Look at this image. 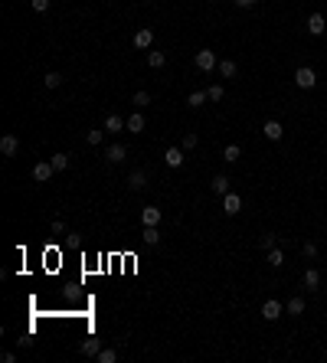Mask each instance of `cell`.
Masks as SVG:
<instances>
[{
    "instance_id": "6da1fadb",
    "label": "cell",
    "mask_w": 327,
    "mask_h": 363,
    "mask_svg": "<svg viewBox=\"0 0 327 363\" xmlns=\"http://www.w3.org/2000/svg\"><path fill=\"white\" fill-rule=\"evenodd\" d=\"M193 66H197L200 72H213V69L219 66V59H216V53H213V50H200L197 56H193Z\"/></svg>"
},
{
    "instance_id": "7a4b0ae2",
    "label": "cell",
    "mask_w": 327,
    "mask_h": 363,
    "mask_svg": "<svg viewBox=\"0 0 327 363\" xmlns=\"http://www.w3.org/2000/svg\"><path fill=\"white\" fill-rule=\"evenodd\" d=\"M295 85H298V88H314V85H317L314 69H311V66H301V69L295 72Z\"/></svg>"
},
{
    "instance_id": "3957f363",
    "label": "cell",
    "mask_w": 327,
    "mask_h": 363,
    "mask_svg": "<svg viewBox=\"0 0 327 363\" xmlns=\"http://www.w3.org/2000/svg\"><path fill=\"white\" fill-rule=\"evenodd\" d=\"M285 314V308H282V301H278V298H268L265 304H262V317L265 321H278Z\"/></svg>"
},
{
    "instance_id": "277c9868",
    "label": "cell",
    "mask_w": 327,
    "mask_h": 363,
    "mask_svg": "<svg viewBox=\"0 0 327 363\" xmlns=\"http://www.w3.org/2000/svg\"><path fill=\"white\" fill-rule=\"evenodd\" d=\"M105 160L108 164H124V160H128V148H124V144H111L105 151Z\"/></svg>"
},
{
    "instance_id": "5b68a950",
    "label": "cell",
    "mask_w": 327,
    "mask_h": 363,
    "mask_svg": "<svg viewBox=\"0 0 327 363\" xmlns=\"http://www.w3.org/2000/svg\"><path fill=\"white\" fill-rule=\"evenodd\" d=\"M151 43H154V30H151V26H141V30L134 33V46L137 50H151Z\"/></svg>"
},
{
    "instance_id": "8992f818",
    "label": "cell",
    "mask_w": 327,
    "mask_h": 363,
    "mask_svg": "<svg viewBox=\"0 0 327 363\" xmlns=\"http://www.w3.org/2000/svg\"><path fill=\"white\" fill-rule=\"evenodd\" d=\"M17 151H20V138H13V134L0 138V154H4V157H13Z\"/></svg>"
},
{
    "instance_id": "52a82bcc",
    "label": "cell",
    "mask_w": 327,
    "mask_h": 363,
    "mask_svg": "<svg viewBox=\"0 0 327 363\" xmlns=\"http://www.w3.org/2000/svg\"><path fill=\"white\" fill-rule=\"evenodd\" d=\"M222 209H226L229 216H236V213L242 209V197H239V193H232V190H229L226 197H222Z\"/></svg>"
},
{
    "instance_id": "ba28073f",
    "label": "cell",
    "mask_w": 327,
    "mask_h": 363,
    "mask_svg": "<svg viewBox=\"0 0 327 363\" xmlns=\"http://www.w3.org/2000/svg\"><path fill=\"white\" fill-rule=\"evenodd\" d=\"M161 209H157V206H144L141 209V222H144V226H161Z\"/></svg>"
},
{
    "instance_id": "9c48e42d",
    "label": "cell",
    "mask_w": 327,
    "mask_h": 363,
    "mask_svg": "<svg viewBox=\"0 0 327 363\" xmlns=\"http://www.w3.org/2000/svg\"><path fill=\"white\" fill-rule=\"evenodd\" d=\"M301 285H304L308 291H317V288H321V271H317V268H308V271L301 275Z\"/></svg>"
},
{
    "instance_id": "30bf717a",
    "label": "cell",
    "mask_w": 327,
    "mask_h": 363,
    "mask_svg": "<svg viewBox=\"0 0 327 363\" xmlns=\"http://www.w3.org/2000/svg\"><path fill=\"white\" fill-rule=\"evenodd\" d=\"M53 173H56V167H53V164H46V160L33 167V180H36V184H46V180H50Z\"/></svg>"
},
{
    "instance_id": "8fae6325",
    "label": "cell",
    "mask_w": 327,
    "mask_h": 363,
    "mask_svg": "<svg viewBox=\"0 0 327 363\" xmlns=\"http://www.w3.org/2000/svg\"><path fill=\"white\" fill-rule=\"evenodd\" d=\"M141 242H144V246H151V249H154V246H161V229H157V226H144Z\"/></svg>"
},
{
    "instance_id": "7c38bea8",
    "label": "cell",
    "mask_w": 327,
    "mask_h": 363,
    "mask_svg": "<svg viewBox=\"0 0 327 363\" xmlns=\"http://www.w3.org/2000/svg\"><path fill=\"white\" fill-rule=\"evenodd\" d=\"M324 30H327L324 17H321V13H311V17H308V33H311V36H321Z\"/></svg>"
},
{
    "instance_id": "4fadbf2b",
    "label": "cell",
    "mask_w": 327,
    "mask_h": 363,
    "mask_svg": "<svg viewBox=\"0 0 327 363\" xmlns=\"http://www.w3.org/2000/svg\"><path fill=\"white\" fill-rule=\"evenodd\" d=\"M285 314H291V317H301V314H304V298H301V295L288 298V304H285Z\"/></svg>"
},
{
    "instance_id": "5bb4252c",
    "label": "cell",
    "mask_w": 327,
    "mask_h": 363,
    "mask_svg": "<svg viewBox=\"0 0 327 363\" xmlns=\"http://www.w3.org/2000/svg\"><path fill=\"white\" fill-rule=\"evenodd\" d=\"M82 357H99V350H102V340L99 337H88V340H82Z\"/></svg>"
},
{
    "instance_id": "9a60e30c",
    "label": "cell",
    "mask_w": 327,
    "mask_h": 363,
    "mask_svg": "<svg viewBox=\"0 0 327 363\" xmlns=\"http://www.w3.org/2000/svg\"><path fill=\"white\" fill-rule=\"evenodd\" d=\"M124 128H128V121H124L121 115H108L105 118V131L108 134H118V131H124Z\"/></svg>"
},
{
    "instance_id": "2e32d148",
    "label": "cell",
    "mask_w": 327,
    "mask_h": 363,
    "mask_svg": "<svg viewBox=\"0 0 327 363\" xmlns=\"http://www.w3.org/2000/svg\"><path fill=\"white\" fill-rule=\"evenodd\" d=\"M210 190L216 193V197H226V193H229V177H222V173H216V177L210 180Z\"/></svg>"
},
{
    "instance_id": "e0dca14e",
    "label": "cell",
    "mask_w": 327,
    "mask_h": 363,
    "mask_svg": "<svg viewBox=\"0 0 327 363\" xmlns=\"http://www.w3.org/2000/svg\"><path fill=\"white\" fill-rule=\"evenodd\" d=\"M144 128H148V118H144L141 111H134V115L128 118V131H131V134H141Z\"/></svg>"
},
{
    "instance_id": "ac0fdd59",
    "label": "cell",
    "mask_w": 327,
    "mask_h": 363,
    "mask_svg": "<svg viewBox=\"0 0 327 363\" xmlns=\"http://www.w3.org/2000/svg\"><path fill=\"white\" fill-rule=\"evenodd\" d=\"M262 134H265L268 141H282V121H265L262 124Z\"/></svg>"
},
{
    "instance_id": "d6986e66",
    "label": "cell",
    "mask_w": 327,
    "mask_h": 363,
    "mask_svg": "<svg viewBox=\"0 0 327 363\" xmlns=\"http://www.w3.org/2000/svg\"><path fill=\"white\" fill-rule=\"evenodd\" d=\"M164 164H167V167H183V151L167 148V151H164Z\"/></svg>"
},
{
    "instance_id": "ffe728a7",
    "label": "cell",
    "mask_w": 327,
    "mask_h": 363,
    "mask_svg": "<svg viewBox=\"0 0 327 363\" xmlns=\"http://www.w3.org/2000/svg\"><path fill=\"white\" fill-rule=\"evenodd\" d=\"M128 187H131V190H144V187H148V173H144V170H131Z\"/></svg>"
},
{
    "instance_id": "44dd1931",
    "label": "cell",
    "mask_w": 327,
    "mask_h": 363,
    "mask_svg": "<svg viewBox=\"0 0 327 363\" xmlns=\"http://www.w3.org/2000/svg\"><path fill=\"white\" fill-rule=\"evenodd\" d=\"M216 69H219V75H222V79H236V75H239V66H236L232 59H222Z\"/></svg>"
},
{
    "instance_id": "7402d4cb",
    "label": "cell",
    "mask_w": 327,
    "mask_h": 363,
    "mask_svg": "<svg viewBox=\"0 0 327 363\" xmlns=\"http://www.w3.org/2000/svg\"><path fill=\"white\" fill-rule=\"evenodd\" d=\"M239 157H242V148H239V144H226V151H222V160H229V164H236Z\"/></svg>"
},
{
    "instance_id": "603a6c76",
    "label": "cell",
    "mask_w": 327,
    "mask_h": 363,
    "mask_svg": "<svg viewBox=\"0 0 327 363\" xmlns=\"http://www.w3.org/2000/svg\"><path fill=\"white\" fill-rule=\"evenodd\" d=\"M206 102H210V95H206V92H190V99H186L190 108H203Z\"/></svg>"
},
{
    "instance_id": "cb8c5ba5",
    "label": "cell",
    "mask_w": 327,
    "mask_h": 363,
    "mask_svg": "<svg viewBox=\"0 0 327 363\" xmlns=\"http://www.w3.org/2000/svg\"><path fill=\"white\" fill-rule=\"evenodd\" d=\"M95 360H99V363H115L118 360V350H115V347H102Z\"/></svg>"
},
{
    "instance_id": "d4e9b609",
    "label": "cell",
    "mask_w": 327,
    "mask_h": 363,
    "mask_svg": "<svg viewBox=\"0 0 327 363\" xmlns=\"http://www.w3.org/2000/svg\"><path fill=\"white\" fill-rule=\"evenodd\" d=\"M268 265H272V268H282L285 265V252L282 249H268Z\"/></svg>"
},
{
    "instance_id": "484cf974",
    "label": "cell",
    "mask_w": 327,
    "mask_h": 363,
    "mask_svg": "<svg viewBox=\"0 0 327 363\" xmlns=\"http://www.w3.org/2000/svg\"><path fill=\"white\" fill-rule=\"evenodd\" d=\"M148 66L151 69H164L167 66V56L164 53H148Z\"/></svg>"
},
{
    "instance_id": "4316f807",
    "label": "cell",
    "mask_w": 327,
    "mask_h": 363,
    "mask_svg": "<svg viewBox=\"0 0 327 363\" xmlns=\"http://www.w3.org/2000/svg\"><path fill=\"white\" fill-rule=\"evenodd\" d=\"M102 138H105V128H102V131L95 128V131H88V134H85V141L92 144V148H99V144H102Z\"/></svg>"
},
{
    "instance_id": "83f0119b",
    "label": "cell",
    "mask_w": 327,
    "mask_h": 363,
    "mask_svg": "<svg viewBox=\"0 0 327 363\" xmlns=\"http://www.w3.org/2000/svg\"><path fill=\"white\" fill-rule=\"evenodd\" d=\"M43 82H46V88H59V85H62V75H59V72H46Z\"/></svg>"
},
{
    "instance_id": "f1b7e54d",
    "label": "cell",
    "mask_w": 327,
    "mask_h": 363,
    "mask_svg": "<svg viewBox=\"0 0 327 363\" xmlns=\"http://www.w3.org/2000/svg\"><path fill=\"white\" fill-rule=\"evenodd\" d=\"M275 242H278V239H275V233H262L259 246H262V249H265V252H268V249H275Z\"/></svg>"
},
{
    "instance_id": "f546056e",
    "label": "cell",
    "mask_w": 327,
    "mask_h": 363,
    "mask_svg": "<svg viewBox=\"0 0 327 363\" xmlns=\"http://www.w3.org/2000/svg\"><path fill=\"white\" fill-rule=\"evenodd\" d=\"M50 164L56 167V170H66V167H69V154H53Z\"/></svg>"
},
{
    "instance_id": "4dcf8cb0",
    "label": "cell",
    "mask_w": 327,
    "mask_h": 363,
    "mask_svg": "<svg viewBox=\"0 0 327 363\" xmlns=\"http://www.w3.org/2000/svg\"><path fill=\"white\" fill-rule=\"evenodd\" d=\"M134 105L137 108H148L151 105V92H134Z\"/></svg>"
},
{
    "instance_id": "1f68e13d",
    "label": "cell",
    "mask_w": 327,
    "mask_h": 363,
    "mask_svg": "<svg viewBox=\"0 0 327 363\" xmlns=\"http://www.w3.org/2000/svg\"><path fill=\"white\" fill-rule=\"evenodd\" d=\"M301 252H304V259H317V242H304Z\"/></svg>"
},
{
    "instance_id": "d6a6232c",
    "label": "cell",
    "mask_w": 327,
    "mask_h": 363,
    "mask_svg": "<svg viewBox=\"0 0 327 363\" xmlns=\"http://www.w3.org/2000/svg\"><path fill=\"white\" fill-rule=\"evenodd\" d=\"M206 95H210V102H222V95H226V92H222V85H210V88H206Z\"/></svg>"
},
{
    "instance_id": "836d02e7",
    "label": "cell",
    "mask_w": 327,
    "mask_h": 363,
    "mask_svg": "<svg viewBox=\"0 0 327 363\" xmlns=\"http://www.w3.org/2000/svg\"><path fill=\"white\" fill-rule=\"evenodd\" d=\"M30 7L36 13H46V10H50V0H30Z\"/></svg>"
},
{
    "instance_id": "e575fe53",
    "label": "cell",
    "mask_w": 327,
    "mask_h": 363,
    "mask_svg": "<svg viewBox=\"0 0 327 363\" xmlns=\"http://www.w3.org/2000/svg\"><path fill=\"white\" fill-rule=\"evenodd\" d=\"M197 141H200L197 134H183V148H186V151H190V148H197Z\"/></svg>"
},
{
    "instance_id": "d590c367",
    "label": "cell",
    "mask_w": 327,
    "mask_h": 363,
    "mask_svg": "<svg viewBox=\"0 0 327 363\" xmlns=\"http://www.w3.org/2000/svg\"><path fill=\"white\" fill-rule=\"evenodd\" d=\"M255 4H259V0H236V7H242V10H252Z\"/></svg>"
},
{
    "instance_id": "8d00e7d4",
    "label": "cell",
    "mask_w": 327,
    "mask_h": 363,
    "mask_svg": "<svg viewBox=\"0 0 327 363\" xmlns=\"http://www.w3.org/2000/svg\"><path fill=\"white\" fill-rule=\"evenodd\" d=\"M53 233H56V236H62V233H66V222L56 219V222H53Z\"/></svg>"
}]
</instances>
